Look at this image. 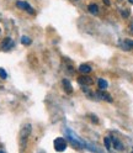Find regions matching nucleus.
Returning a JSON list of instances; mask_svg holds the SVG:
<instances>
[{"mask_svg": "<svg viewBox=\"0 0 133 153\" xmlns=\"http://www.w3.org/2000/svg\"><path fill=\"white\" fill-rule=\"evenodd\" d=\"M14 47V41L11 40V38H5V40L1 42V50L3 51H10L11 48Z\"/></svg>", "mask_w": 133, "mask_h": 153, "instance_id": "nucleus-5", "label": "nucleus"}, {"mask_svg": "<svg viewBox=\"0 0 133 153\" xmlns=\"http://www.w3.org/2000/svg\"><path fill=\"white\" fill-rule=\"evenodd\" d=\"M16 6H17L18 9H21V10L27 11L28 14H31V15L35 14V10L32 9V6L28 4V3H26V1H21V0H18V1H16Z\"/></svg>", "mask_w": 133, "mask_h": 153, "instance_id": "nucleus-4", "label": "nucleus"}, {"mask_svg": "<svg viewBox=\"0 0 133 153\" xmlns=\"http://www.w3.org/2000/svg\"><path fill=\"white\" fill-rule=\"evenodd\" d=\"M0 78L1 79H6L7 78V73L4 68H0Z\"/></svg>", "mask_w": 133, "mask_h": 153, "instance_id": "nucleus-16", "label": "nucleus"}, {"mask_svg": "<svg viewBox=\"0 0 133 153\" xmlns=\"http://www.w3.org/2000/svg\"><path fill=\"white\" fill-rule=\"evenodd\" d=\"M98 95H99L100 99L105 100V101H109V102H112V97H111L109 93H106V91H99Z\"/></svg>", "mask_w": 133, "mask_h": 153, "instance_id": "nucleus-7", "label": "nucleus"}, {"mask_svg": "<svg viewBox=\"0 0 133 153\" xmlns=\"http://www.w3.org/2000/svg\"><path fill=\"white\" fill-rule=\"evenodd\" d=\"M91 119H92V121H94V122H98V121H99V120H98V117H94V116H91Z\"/></svg>", "mask_w": 133, "mask_h": 153, "instance_id": "nucleus-17", "label": "nucleus"}, {"mask_svg": "<svg viewBox=\"0 0 133 153\" xmlns=\"http://www.w3.org/2000/svg\"><path fill=\"white\" fill-rule=\"evenodd\" d=\"M103 3H105L106 5H110V0H103Z\"/></svg>", "mask_w": 133, "mask_h": 153, "instance_id": "nucleus-18", "label": "nucleus"}, {"mask_svg": "<svg viewBox=\"0 0 133 153\" xmlns=\"http://www.w3.org/2000/svg\"><path fill=\"white\" fill-rule=\"evenodd\" d=\"M65 132H66V137H68V140H69L72 143H74V146H75V145H77L78 147H83V146H84L83 141H81L77 135H75L74 132H72L70 130H66Z\"/></svg>", "mask_w": 133, "mask_h": 153, "instance_id": "nucleus-2", "label": "nucleus"}, {"mask_svg": "<svg viewBox=\"0 0 133 153\" xmlns=\"http://www.w3.org/2000/svg\"><path fill=\"white\" fill-rule=\"evenodd\" d=\"M63 88L65 90V93H68V94H72L73 93V87H72V84L68 79H63Z\"/></svg>", "mask_w": 133, "mask_h": 153, "instance_id": "nucleus-6", "label": "nucleus"}, {"mask_svg": "<svg viewBox=\"0 0 133 153\" xmlns=\"http://www.w3.org/2000/svg\"><path fill=\"white\" fill-rule=\"evenodd\" d=\"M103 145H105V147H106L107 149H110L111 146H112V141H111V138H110V137H105V138H103Z\"/></svg>", "mask_w": 133, "mask_h": 153, "instance_id": "nucleus-15", "label": "nucleus"}, {"mask_svg": "<svg viewBox=\"0 0 133 153\" xmlns=\"http://www.w3.org/2000/svg\"><path fill=\"white\" fill-rule=\"evenodd\" d=\"M0 153H5V152L4 151H0Z\"/></svg>", "mask_w": 133, "mask_h": 153, "instance_id": "nucleus-20", "label": "nucleus"}, {"mask_svg": "<svg viewBox=\"0 0 133 153\" xmlns=\"http://www.w3.org/2000/svg\"><path fill=\"white\" fill-rule=\"evenodd\" d=\"M122 48L126 51L133 50V40H125L122 42Z\"/></svg>", "mask_w": 133, "mask_h": 153, "instance_id": "nucleus-8", "label": "nucleus"}, {"mask_svg": "<svg viewBox=\"0 0 133 153\" xmlns=\"http://www.w3.org/2000/svg\"><path fill=\"white\" fill-rule=\"evenodd\" d=\"M88 9H89V11H90L91 14H94V15H96V14L99 13V6H98L96 4H90V5L88 6Z\"/></svg>", "mask_w": 133, "mask_h": 153, "instance_id": "nucleus-13", "label": "nucleus"}, {"mask_svg": "<svg viewBox=\"0 0 133 153\" xmlns=\"http://www.w3.org/2000/svg\"><path fill=\"white\" fill-rule=\"evenodd\" d=\"M65 148H66V142L64 138L58 137L54 140V149L57 152H63V151H65Z\"/></svg>", "mask_w": 133, "mask_h": 153, "instance_id": "nucleus-3", "label": "nucleus"}, {"mask_svg": "<svg viewBox=\"0 0 133 153\" xmlns=\"http://www.w3.org/2000/svg\"><path fill=\"white\" fill-rule=\"evenodd\" d=\"M21 43L25 45V46H28V45L32 43V41H31V38H28L27 36H22L21 37Z\"/></svg>", "mask_w": 133, "mask_h": 153, "instance_id": "nucleus-14", "label": "nucleus"}, {"mask_svg": "<svg viewBox=\"0 0 133 153\" xmlns=\"http://www.w3.org/2000/svg\"><path fill=\"white\" fill-rule=\"evenodd\" d=\"M128 1H129L131 4H133V0H128Z\"/></svg>", "mask_w": 133, "mask_h": 153, "instance_id": "nucleus-19", "label": "nucleus"}, {"mask_svg": "<svg viewBox=\"0 0 133 153\" xmlns=\"http://www.w3.org/2000/svg\"><path fill=\"white\" fill-rule=\"evenodd\" d=\"M31 132H32V126L30 125V123H25V125L21 127V131H20V145H21L22 148L26 146L27 140H28V137H30Z\"/></svg>", "mask_w": 133, "mask_h": 153, "instance_id": "nucleus-1", "label": "nucleus"}, {"mask_svg": "<svg viewBox=\"0 0 133 153\" xmlns=\"http://www.w3.org/2000/svg\"><path fill=\"white\" fill-rule=\"evenodd\" d=\"M98 85H99V88H100L101 90H106L107 87H109V84H107V82H106L105 79H99Z\"/></svg>", "mask_w": 133, "mask_h": 153, "instance_id": "nucleus-12", "label": "nucleus"}, {"mask_svg": "<svg viewBox=\"0 0 133 153\" xmlns=\"http://www.w3.org/2000/svg\"><path fill=\"white\" fill-rule=\"evenodd\" d=\"M78 82L81 84V85H90L92 83V80L90 78H88V76H83V78H79Z\"/></svg>", "mask_w": 133, "mask_h": 153, "instance_id": "nucleus-11", "label": "nucleus"}, {"mask_svg": "<svg viewBox=\"0 0 133 153\" xmlns=\"http://www.w3.org/2000/svg\"><path fill=\"white\" fill-rule=\"evenodd\" d=\"M132 153H133V149H132Z\"/></svg>", "mask_w": 133, "mask_h": 153, "instance_id": "nucleus-21", "label": "nucleus"}, {"mask_svg": "<svg viewBox=\"0 0 133 153\" xmlns=\"http://www.w3.org/2000/svg\"><path fill=\"white\" fill-rule=\"evenodd\" d=\"M112 145H113V147H115L116 151H123V148H125V147H123V145H122V142L116 140V138L112 140Z\"/></svg>", "mask_w": 133, "mask_h": 153, "instance_id": "nucleus-9", "label": "nucleus"}, {"mask_svg": "<svg viewBox=\"0 0 133 153\" xmlns=\"http://www.w3.org/2000/svg\"><path fill=\"white\" fill-rule=\"evenodd\" d=\"M79 71H80V73H83V74H88V73L91 72V67H90L89 64H81V65L79 67Z\"/></svg>", "mask_w": 133, "mask_h": 153, "instance_id": "nucleus-10", "label": "nucleus"}]
</instances>
